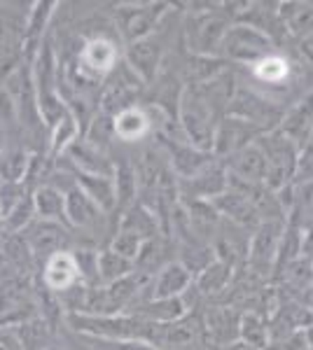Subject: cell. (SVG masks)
Instances as JSON below:
<instances>
[{
	"label": "cell",
	"mask_w": 313,
	"mask_h": 350,
	"mask_svg": "<svg viewBox=\"0 0 313 350\" xmlns=\"http://www.w3.org/2000/svg\"><path fill=\"white\" fill-rule=\"evenodd\" d=\"M278 133L288 138L297 150L309 143L313 135V94L301 98L295 108H290L286 117H281Z\"/></svg>",
	"instance_id": "cell-13"
},
{
	"label": "cell",
	"mask_w": 313,
	"mask_h": 350,
	"mask_svg": "<svg viewBox=\"0 0 313 350\" xmlns=\"http://www.w3.org/2000/svg\"><path fill=\"white\" fill-rule=\"evenodd\" d=\"M203 329L208 332L210 341L225 348L238 336V315L229 308H215L206 315Z\"/></svg>",
	"instance_id": "cell-24"
},
{
	"label": "cell",
	"mask_w": 313,
	"mask_h": 350,
	"mask_svg": "<svg viewBox=\"0 0 313 350\" xmlns=\"http://www.w3.org/2000/svg\"><path fill=\"white\" fill-rule=\"evenodd\" d=\"M117 229L131 231V234H136L138 239L150 241V239H155V236H157V217L152 215L145 206L134 203V206L124 211V215H122V219H119Z\"/></svg>",
	"instance_id": "cell-27"
},
{
	"label": "cell",
	"mask_w": 313,
	"mask_h": 350,
	"mask_svg": "<svg viewBox=\"0 0 313 350\" xmlns=\"http://www.w3.org/2000/svg\"><path fill=\"white\" fill-rule=\"evenodd\" d=\"M180 124L192 148L210 152L215 138V108L201 84H187L180 94Z\"/></svg>",
	"instance_id": "cell-2"
},
{
	"label": "cell",
	"mask_w": 313,
	"mask_h": 350,
	"mask_svg": "<svg viewBox=\"0 0 313 350\" xmlns=\"http://www.w3.org/2000/svg\"><path fill=\"white\" fill-rule=\"evenodd\" d=\"M140 87H143V82L124 66L122 70H119L117 80L108 82V87L103 89V96H101V100H99L101 112L108 117H115L122 110L136 108V98H138Z\"/></svg>",
	"instance_id": "cell-9"
},
{
	"label": "cell",
	"mask_w": 313,
	"mask_h": 350,
	"mask_svg": "<svg viewBox=\"0 0 313 350\" xmlns=\"http://www.w3.org/2000/svg\"><path fill=\"white\" fill-rule=\"evenodd\" d=\"M222 350H258V348L250 346V343H246V341H241V338H238V341H231L229 346H225Z\"/></svg>",
	"instance_id": "cell-39"
},
{
	"label": "cell",
	"mask_w": 313,
	"mask_h": 350,
	"mask_svg": "<svg viewBox=\"0 0 313 350\" xmlns=\"http://www.w3.org/2000/svg\"><path fill=\"white\" fill-rule=\"evenodd\" d=\"M288 72H290L288 61L276 54H269L260 64H255V77L266 84H281L288 77Z\"/></svg>",
	"instance_id": "cell-31"
},
{
	"label": "cell",
	"mask_w": 313,
	"mask_h": 350,
	"mask_svg": "<svg viewBox=\"0 0 313 350\" xmlns=\"http://www.w3.org/2000/svg\"><path fill=\"white\" fill-rule=\"evenodd\" d=\"M281 241H283L281 219H264V222H260L255 236L250 239V250H248L250 267L258 271V273H264L278 259Z\"/></svg>",
	"instance_id": "cell-8"
},
{
	"label": "cell",
	"mask_w": 313,
	"mask_h": 350,
	"mask_svg": "<svg viewBox=\"0 0 313 350\" xmlns=\"http://www.w3.org/2000/svg\"><path fill=\"white\" fill-rule=\"evenodd\" d=\"M227 19L215 10L206 12H192L187 19V44H190L195 56H215V52L222 47V38H225Z\"/></svg>",
	"instance_id": "cell-6"
},
{
	"label": "cell",
	"mask_w": 313,
	"mask_h": 350,
	"mask_svg": "<svg viewBox=\"0 0 313 350\" xmlns=\"http://www.w3.org/2000/svg\"><path fill=\"white\" fill-rule=\"evenodd\" d=\"M238 338L258 350H264L269 343V327L258 313H243L238 318Z\"/></svg>",
	"instance_id": "cell-29"
},
{
	"label": "cell",
	"mask_w": 313,
	"mask_h": 350,
	"mask_svg": "<svg viewBox=\"0 0 313 350\" xmlns=\"http://www.w3.org/2000/svg\"><path fill=\"white\" fill-rule=\"evenodd\" d=\"M66 323L73 332L96 341H143L150 346H157L159 325L145 323L129 313L119 315H87V313H68Z\"/></svg>",
	"instance_id": "cell-1"
},
{
	"label": "cell",
	"mask_w": 313,
	"mask_h": 350,
	"mask_svg": "<svg viewBox=\"0 0 313 350\" xmlns=\"http://www.w3.org/2000/svg\"><path fill=\"white\" fill-rule=\"evenodd\" d=\"M105 343L108 350H159L150 343H143V341H115V343H108V341H101Z\"/></svg>",
	"instance_id": "cell-35"
},
{
	"label": "cell",
	"mask_w": 313,
	"mask_h": 350,
	"mask_svg": "<svg viewBox=\"0 0 313 350\" xmlns=\"http://www.w3.org/2000/svg\"><path fill=\"white\" fill-rule=\"evenodd\" d=\"M0 350H24L12 329H0Z\"/></svg>",
	"instance_id": "cell-36"
},
{
	"label": "cell",
	"mask_w": 313,
	"mask_h": 350,
	"mask_svg": "<svg viewBox=\"0 0 313 350\" xmlns=\"http://www.w3.org/2000/svg\"><path fill=\"white\" fill-rule=\"evenodd\" d=\"M77 283H82V280H79V271H77L75 257H73L71 250L56 252L54 257H49L47 262L42 264L45 290L54 292V295H61V292L71 290V287Z\"/></svg>",
	"instance_id": "cell-14"
},
{
	"label": "cell",
	"mask_w": 313,
	"mask_h": 350,
	"mask_svg": "<svg viewBox=\"0 0 313 350\" xmlns=\"http://www.w3.org/2000/svg\"><path fill=\"white\" fill-rule=\"evenodd\" d=\"M304 341L309 343V346L313 348V325L309 327V329H306V334H304Z\"/></svg>",
	"instance_id": "cell-40"
},
{
	"label": "cell",
	"mask_w": 313,
	"mask_h": 350,
	"mask_svg": "<svg viewBox=\"0 0 313 350\" xmlns=\"http://www.w3.org/2000/svg\"><path fill=\"white\" fill-rule=\"evenodd\" d=\"M278 14L290 36L304 38L306 33L313 31V3H283Z\"/></svg>",
	"instance_id": "cell-26"
},
{
	"label": "cell",
	"mask_w": 313,
	"mask_h": 350,
	"mask_svg": "<svg viewBox=\"0 0 313 350\" xmlns=\"http://www.w3.org/2000/svg\"><path fill=\"white\" fill-rule=\"evenodd\" d=\"M150 129H152V122L143 108H129L112 117L115 140H122V143H136V140L145 138V133L150 131Z\"/></svg>",
	"instance_id": "cell-22"
},
{
	"label": "cell",
	"mask_w": 313,
	"mask_h": 350,
	"mask_svg": "<svg viewBox=\"0 0 313 350\" xmlns=\"http://www.w3.org/2000/svg\"><path fill=\"white\" fill-rule=\"evenodd\" d=\"M297 49H299V56L306 61V64H313V31L306 33L304 38H299Z\"/></svg>",
	"instance_id": "cell-37"
},
{
	"label": "cell",
	"mask_w": 313,
	"mask_h": 350,
	"mask_svg": "<svg viewBox=\"0 0 313 350\" xmlns=\"http://www.w3.org/2000/svg\"><path fill=\"white\" fill-rule=\"evenodd\" d=\"M229 271H231L229 264L220 262V259L210 262L206 269H201V273L197 278L199 292L201 295H215V292L225 290V285L229 283Z\"/></svg>",
	"instance_id": "cell-30"
},
{
	"label": "cell",
	"mask_w": 313,
	"mask_h": 350,
	"mask_svg": "<svg viewBox=\"0 0 313 350\" xmlns=\"http://www.w3.org/2000/svg\"><path fill=\"white\" fill-rule=\"evenodd\" d=\"M301 252H309V255H313V222L309 224V229L304 231V239H301Z\"/></svg>",
	"instance_id": "cell-38"
},
{
	"label": "cell",
	"mask_w": 313,
	"mask_h": 350,
	"mask_svg": "<svg viewBox=\"0 0 313 350\" xmlns=\"http://www.w3.org/2000/svg\"><path fill=\"white\" fill-rule=\"evenodd\" d=\"M96 271H99V285H110L119 278H127L136 271V264L129 259L119 257L112 250H101L99 259H96Z\"/></svg>",
	"instance_id": "cell-28"
},
{
	"label": "cell",
	"mask_w": 313,
	"mask_h": 350,
	"mask_svg": "<svg viewBox=\"0 0 313 350\" xmlns=\"http://www.w3.org/2000/svg\"><path fill=\"white\" fill-rule=\"evenodd\" d=\"M271 47H274L271 38L250 24L229 26L222 38V52L238 64H260L271 54Z\"/></svg>",
	"instance_id": "cell-5"
},
{
	"label": "cell",
	"mask_w": 313,
	"mask_h": 350,
	"mask_svg": "<svg viewBox=\"0 0 313 350\" xmlns=\"http://www.w3.org/2000/svg\"><path fill=\"white\" fill-rule=\"evenodd\" d=\"M24 239L28 243V250L33 255V262H47L49 257H54L56 252L68 250V229L61 222H42L36 219L26 231Z\"/></svg>",
	"instance_id": "cell-7"
},
{
	"label": "cell",
	"mask_w": 313,
	"mask_h": 350,
	"mask_svg": "<svg viewBox=\"0 0 313 350\" xmlns=\"http://www.w3.org/2000/svg\"><path fill=\"white\" fill-rule=\"evenodd\" d=\"M299 183H313V140L304 145L297 154V168H295Z\"/></svg>",
	"instance_id": "cell-33"
},
{
	"label": "cell",
	"mask_w": 313,
	"mask_h": 350,
	"mask_svg": "<svg viewBox=\"0 0 313 350\" xmlns=\"http://www.w3.org/2000/svg\"><path fill=\"white\" fill-rule=\"evenodd\" d=\"M264 152V187L269 191H278L288 187V183L295 178L299 150L278 133V129L269 131L264 138L258 140Z\"/></svg>",
	"instance_id": "cell-3"
},
{
	"label": "cell",
	"mask_w": 313,
	"mask_h": 350,
	"mask_svg": "<svg viewBox=\"0 0 313 350\" xmlns=\"http://www.w3.org/2000/svg\"><path fill=\"white\" fill-rule=\"evenodd\" d=\"M103 213L84 196L82 189L71 187L64 194V222L79 231H92L99 227Z\"/></svg>",
	"instance_id": "cell-16"
},
{
	"label": "cell",
	"mask_w": 313,
	"mask_h": 350,
	"mask_svg": "<svg viewBox=\"0 0 313 350\" xmlns=\"http://www.w3.org/2000/svg\"><path fill=\"white\" fill-rule=\"evenodd\" d=\"M31 199L36 219H42V222H64V191L42 183L36 189H31Z\"/></svg>",
	"instance_id": "cell-23"
},
{
	"label": "cell",
	"mask_w": 313,
	"mask_h": 350,
	"mask_svg": "<svg viewBox=\"0 0 313 350\" xmlns=\"http://www.w3.org/2000/svg\"><path fill=\"white\" fill-rule=\"evenodd\" d=\"M164 59V47L157 38H143L138 42H131L127 44V52H124V61L131 72L138 77L140 82L147 84L157 77V70L162 66Z\"/></svg>",
	"instance_id": "cell-10"
},
{
	"label": "cell",
	"mask_w": 313,
	"mask_h": 350,
	"mask_svg": "<svg viewBox=\"0 0 313 350\" xmlns=\"http://www.w3.org/2000/svg\"><path fill=\"white\" fill-rule=\"evenodd\" d=\"M143 239H138L136 234H131V231H122L117 229L115 236L110 239V245H108V250L117 252L119 257L129 259V262L136 264V259L140 255V247H143Z\"/></svg>",
	"instance_id": "cell-32"
},
{
	"label": "cell",
	"mask_w": 313,
	"mask_h": 350,
	"mask_svg": "<svg viewBox=\"0 0 313 350\" xmlns=\"http://www.w3.org/2000/svg\"><path fill=\"white\" fill-rule=\"evenodd\" d=\"M192 283V271L183 262H168L166 267L157 271V275L150 278V285L145 290L143 299H173L183 297L185 290ZM140 299V301H143Z\"/></svg>",
	"instance_id": "cell-11"
},
{
	"label": "cell",
	"mask_w": 313,
	"mask_h": 350,
	"mask_svg": "<svg viewBox=\"0 0 313 350\" xmlns=\"http://www.w3.org/2000/svg\"><path fill=\"white\" fill-rule=\"evenodd\" d=\"M260 135L258 129L246 120L238 117H227L215 126V138H213V150L215 154H234V152L248 148L250 143H255V138Z\"/></svg>",
	"instance_id": "cell-12"
},
{
	"label": "cell",
	"mask_w": 313,
	"mask_h": 350,
	"mask_svg": "<svg viewBox=\"0 0 313 350\" xmlns=\"http://www.w3.org/2000/svg\"><path fill=\"white\" fill-rule=\"evenodd\" d=\"M210 206L215 208V213H222V215L229 217L231 222H236L238 227H255V224L262 222L258 211L253 208V203H250L238 189L229 187L225 194L215 196Z\"/></svg>",
	"instance_id": "cell-19"
},
{
	"label": "cell",
	"mask_w": 313,
	"mask_h": 350,
	"mask_svg": "<svg viewBox=\"0 0 313 350\" xmlns=\"http://www.w3.org/2000/svg\"><path fill=\"white\" fill-rule=\"evenodd\" d=\"M304 334H292L286 338H276V341L266 343L264 350H301L304 348Z\"/></svg>",
	"instance_id": "cell-34"
},
{
	"label": "cell",
	"mask_w": 313,
	"mask_h": 350,
	"mask_svg": "<svg viewBox=\"0 0 313 350\" xmlns=\"http://www.w3.org/2000/svg\"><path fill=\"white\" fill-rule=\"evenodd\" d=\"M183 187L192 191V201H210L229 189V180H227V173L220 166L210 163L208 168H203L195 178L183 180Z\"/></svg>",
	"instance_id": "cell-20"
},
{
	"label": "cell",
	"mask_w": 313,
	"mask_h": 350,
	"mask_svg": "<svg viewBox=\"0 0 313 350\" xmlns=\"http://www.w3.org/2000/svg\"><path fill=\"white\" fill-rule=\"evenodd\" d=\"M73 178H75V187L82 189L84 196H87L103 215H108V213H112L117 208V194H115V183H112V178L89 175V173H79V171H73Z\"/></svg>",
	"instance_id": "cell-18"
},
{
	"label": "cell",
	"mask_w": 313,
	"mask_h": 350,
	"mask_svg": "<svg viewBox=\"0 0 313 350\" xmlns=\"http://www.w3.org/2000/svg\"><path fill=\"white\" fill-rule=\"evenodd\" d=\"M166 3H124L115 8L112 28L124 42H138L143 38H150L152 31H157L162 16L168 12Z\"/></svg>",
	"instance_id": "cell-4"
},
{
	"label": "cell",
	"mask_w": 313,
	"mask_h": 350,
	"mask_svg": "<svg viewBox=\"0 0 313 350\" xmlns=\"http://www.w3.org/2000/svg\"><path fill=\"white\" fill-rule=\"evenodd\" d=\"M129 315L145 320V323H155V325H168L175 320L185 318L187 306L183 297H173V299H143L136 306H131L127 310Z\"/></svg>",
	"instance_id": "cell-17"
},
{
	"label": "cell",
	"mask_w": 313,
	"mask_h": 350,
	"mask_svg": "<svg viewBox=\"0 0 313 350\" xmlns=\"http://www.w3.org/2000/svg\"><path fill=\"white\" fill-rule=\"evenodd\" d=\"M229 178H234V183L243 185H262L264 183V152H262L260 143H250L248 148L229 154Z\"/></svg>",
	"instance_id": "cell-15"
},
{
	"label": "cell",
	"mask_w": 313,
	"mask_h": 350,
	"mask_svg": "<svg viewBox=\"0 0 313 350\" xmlns=\"http://www.w3.org/2000/svg\"><path fill=\"white\" fill-rule=\"evenodd\" d=\"M171 163L180 178L190 180L201 173L203 168H208L213 161H210V152H201L192 145H171Z\"/></svg>",
	"instance_id": "cell-25"
},
{
	"label": "cell",
	"mask_w": 313,
	"mask_h": 350,
	"mask_svg": "<svg viewBox=\"0 0 313 350\" xmlns=\"http://www.w3.org/2000/svg\"><path fill=\"white\" fill-rule=\"evenodd\" d=\"M31 152L21 143H5L0 152V183H21L24 185L28 166H31Z\"/></svg>",
	"instance_id": "cell-21"
}]
</instances>
